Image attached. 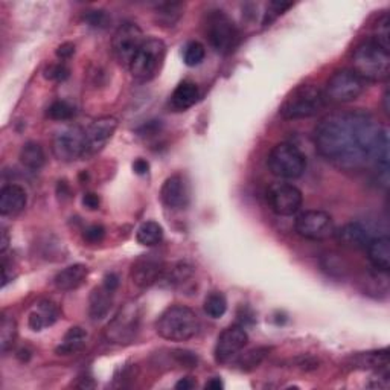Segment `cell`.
Segmentation results:
<instances>
[{
    "mask_svg": "<svg viewBox=\"0 0 390 390\" xmlns=\"http://www.w3.org/2000/svg\"><path fill=\"white\" fill-rule=\"evenodd\" d=\"M386 127L361 110L325 116L314 130L319 154L340 170L360 171L373 166Z\"/></svg>",
    "mask_w": 390,
    "mask_h": 390,
    "instance_id": "cell-1",
    "label": "cell"
},
{
    "mask_svg": "<svg viewBox=\"0 0 390 390\" xmlns=\"http://www.w3.org/2000/svg\"><path fill=\"white\" fill-rule=\"evenodd\" d=\"M156 331L165 340L186 341L200 332V320L189 307L172 305L159 316Z\"/></svg>",
    "mask_w": 390,
    "mask_h": 390,
    "instance_id": "cell-2",
    "label": "cell"
},
{
    "mask_svg": "<svg viewBox=\"0 0 390 390\" xmlns=\"http://www.w3.org/2000/svg\"><path fill=\"white\" fill-rule=\"evenodd\" d=\"M352 67L364 83L386 81L390 74V54L373 40H368L358 44L354 51Z\"/></svg>",
    "mask_w": 390,
    "mask_h": 390,
    "instance_id": "cell-3",
    "label": "cell"
},
{
    "mask_svg": "<svg viewBox=\"0 0 390 390\" xmlns=\"http://www.w3.org/2000/svg\"><path fill=\"white\" fill-rule=\"evenodd\" d=\"M326 106L325 93L313 84H304L294 89L279 108V115L286 121L316 116Z\"/></svg>",
    "mask_w": 390,
    "mask_h": 390,
    "instance_id": "cell-4",
    "label": "cell"
},
{
    "mask_svg": "<svg viewBox=\"0 0 390 390\" xmlns=\"http://www.w3.org/2000/svg\"><path fill=\"white\" fill-rule=\"evenodd\" d=\"M204 31L215 52L221 55L232 54L240 43V31H238L234 20L221 10L208 13Z\"/></svg>",
    "mask_w": 390,
    "mask_h": 390,
    "instance_id": "cell-5",
    "label": "cell"
},
{
    "mask_svg": "<svg viewBox=\"0 0 390 390\" xmlns=\"http://www.w3.org/2000/svg\"><path fill=\"white\" fill-rule=\"evenodd\" d=\"M166 55V46L161 38L148 37L139 47L138 54L130 65V72L134 79L140 83H148L154 79L162 70Z\"/></svg>",
    "mask_w": 390,
    "mask_h": 390,
    "instance_id": "cell-6",
    "label": "cell"
},
{
    "mask_svg": "<svg viewBox=\"0 0 390 390\" xmlns=\"http://www.w3.org/2000/svg\"><path fill=\"white\" fill-rule=\"evenodd\" d=\"M268 170L275 177L294 180L299 179L307 170V157L302 151L289 142H281L270 151L267 159Z\"/></svg>",
    "mask_w": 390,
    "mask_h": 390,
    "instance_id": "cell-7",
    "label": "cell"
},
{
    "mask_svg": "<svg viewBox=\"0 0 390 390\" xmlns=\"http://www.w3.org/2000/svg\"><path fill=\"white\" fill-rule=\"evenodd\" d=\"M140 326V311L136 304H127L108 322L104 330L106 339L113 345H129L136 339Z\"/></svg>",
    "mask_w": 390,
    "mask_h": 390,
    "instance_id": "cell-8",
    "label": "cell"
},
{
    "mask_svg": "<svg viewBox=\"0 0 390 390\" xmlns=\"http://www.w3.org/2000/svg\"><path fill=\"white\" fill-rule=\"evenodd\" d=\"M366 89V83L351 69H341L334 74L326 84L325 98L336 104L355 101Z\"/></svg>",
    "mask_w": 390,
    "mask_h": 390,
    "instance_id": "cell-9",
    "label": "cell"
},
{
    "mask_svg": "<svg viewBox=\"0 0 390 390\" xmlns=\"http://www.w3.org/2000/svg\"><path fill=\"white\" fill-rule=\"evenodd\" d=\"M296 232L311 241H325L336 235V225L330 213L323 211H307L296 220Z\"/></svg>",
    "mask_w": 390,
    "mask_h": 390,
    "instance_id": "cell-10",
    "label": "cell"
},
{
    "mask_svg": "<svg viewBox=\"0 0 390 390\" xmlns=\"http://www.w3.org/2000/svg\"><path fill=\"white\" fill-rule=\"evenodd\" d=\"M52 151L61 162H75L87 156L86 131L79 127H67L61 130L54 138Z\"/></svg>",
    "mask_w": 390,
    "mask_h": 390,
    "instance_id": "cell-11",
    "label": "cell"
},
{
    "mask_svg": "<svg viewBox=\"0 0 390 390\" xmlns=\"http://www.w3.org/2000/svg\"><path fill=\"white\" fill-rule=\"evenodd\" d=\"M145 38L147 37H143L142 29L136 23H124L119 26L113 35V43H111L116 60L122 66L130 67L134 55L138 54Z\"/></svg>",
    "mask_w": 390,
    "mask_h": 390,
    "instance_id": "cell-12",
    "label": "cell"
},
{
    "mask_svg": "<svg viewBox=\"0 0 390 390\" xmlns=\"http://www.w3.org/2000/svg\"><path fill=\"white\" fill-rule=\"evenodd\" d=\"M267 202L270 209L281 217H291L302 208L300 189L290 183H275L267 193Z\"/></svg>",
    "mask_w": 390,
    "mask_h": 390,
    "instance_id": "cell-13",
    "label": "cell"
},
{
    "mask_svg": "<svg viewBox=\"0 0 390 390\" xmlns=\"http://www.w3.org/2000/svg\"><path fill=\"white\" fill-rule=\"evenodd\" d=\"M165 262L159 254H140L131 264V282L139 289H149V286H153L162 279L165 276Z\"/></svg>",
    "mask_w": 390,
    "mask_h": 390,
    "instance_id": "cell-14",
    "label": "cell"
},
{
    "mask_svg": "<svg viewBox=\"0 0 390 390\" xmlns=\"http://www.w3.org/2000/svg\"><path fill=\"white\" fill-rule=\"evenodd\" d=\"M249 341V336L243 326L234 325L222 331L217 345H215V360L218 363H229L240 354Z\"/></svg>",
    "mask_w": 390,
    "mask_h": 390,
    "instance_id": "cell-15",
    "label": "cell"
},
{
    "mask_svg": "<svg viewBox=\"0 0 390 390\" xmlns=\"http://www.w3.org/2000/svg\"><path fill=\"white\" fill-rule=\"evenodd\" d=\"M117 129V119L113 116H102L93 121L86 130L87 139V156L97 154L104 148Z\"/></svg>",
    "mask_w": 390,
    "mask_h": 390,
    "instance_id": "cell-16",
    "label": "cell"
},
{
    "mask_svg": "<svg viewBox=\"0 0 390 390\" xmlns=\"http://www.w3.org/2000/svg\"><path fill=\"white\" fill-rule=\"evenodd\" d=\"M161 200L170 209H181L189 202L188 183L180 174H174L168 177L161 189Z\"/></svg>",
    "mask_w": 390,
    "mask_h": 390,
    "instance_id": "cell-17",
    "label": "cell"
},
{
    "mask_svg": "<svg viewBox=\"0 0 390 390\" xmlns=\"http://www.w3.org/2000/svg\"><path fill=\"white\" fill-rule=\"evenodd\" d=\"M28 197L26 190L20 185H8L0 193V213L5 217L20 213L26 208Z\"/></svg>",
    "mask_w": 390,
    "mask_h": 390,
    "instance_id": "cell-18",
    "label": "cell"
},
{
    "mask_svg": "<svg viewBox=\"0 0 390 390\" xmlns=\"http://www.w3.org/2000/svg\"><path fill=\"white\" fill-rule=\"evenodd\" d=\"M87 276H89V268L84 264H74L58 272L54 284L60 291H74L86 282Z\"/></svg>",
    "mask_w": 390,
    "mask_h": 390,
    "instance_id": "cell-19",
    "label": "cell"
},
{
    "mask_svg": "<svg viewBox=\"0 0 390 390\" xmlns=\"http://www.w3.org/2000/svg\"><path fill=\"white\" fill-rule=\"evenodd\" d=\"M336 236L341 244L352 249H366L372 240L368 229L360 222H349L336 232Z\"/></svg>",
    "mask_w": 390,
    "mask_h": 390,
    "instance_id": "cell-20",
    "label": "cell"
},
{
    "mask_svg": "<svg viewBox=\"0 0 390 390\" xmlns=\"http://www.w3.org/2000/svg\"><path fill=\"white\" fill-rule=\"evenodd\" d=\"M368 258L372 267L381 273H387L390 268V241L389 238H372L368 244Z\"/></svg>",
    "mask_w": 390,
    "mask_h": 390,
    "instance_id": "cell-21",
    "label": "cell"
},
{
    "mask_svg": "<svg viewBox=\"0 0 390 390\" xmlns=\"http://www.w3.org/2000/svg\"><path fill=\"white\" fill-rule=\"evenodd\" d=\"M111 304H113V291L107 290L104 285L97 286L90 294L89 299V314L92 320L98 322L106 319L110 313Z\"/></svg>",
    "mask_w": 390,
    "mask_h": 390,
    "instance_id": "cell-22",
    "label": "cell"
},
{
    "mask_svg": "<svg viewBox=\"0 0 390 390\" xmlns=\"http://www.w3.org/2000/svg\"><path fill=\"white\" fill-rule=\"evenodd\" d=\"M60 309L52 300H42L37 311L29 316V328L33 331H42L46 326H51L58 320Z\"/></svg>",
    "mask_w": 390,
    "mask_h": 390,
    "instance_id": "cell-23",
    "label": "cell"
},
{
    "mask_svg": "<svg viewBox=\"0 0 390 390\" xmlns=\"http://www.w3.org/2000/svg\"><path fill=\"white\" fill-rule=\"evenodd\" d=\"M200 98V89L193 81H181L171 95V106L176 110H188Z\"/></svg>",
    "mask_w": 390,
    "mask_h": 390,
    "instance_id": "cell-24",
    "label": "cell"
},
{
    "mask_svg": "<svg viewBox=\"0 0 390 390\" xmlns=\"http://www.w3.org/2000/svg\"><path fill=\"white\" fill-rule=\"evenodd\" d=\"M20 162L31 171H40L46 163L43 147L37 142H26L20 149Z\"/></svg>",
    "mask_w": 390,
    "mask_h": 390,
    "instance_id": "cell-25",
    "label": "cell"
},
{
    "mask_svg": "<svg viewBox=\"0 0 390 390\" xmlns=\"http://www.w3.org/2000/svg\"><path fill=\"white\" fill-rule=\"evenodd\" d=\"M87 340V332L81 328V326H72V328L66 332V336L63 337L61 343L58 348L55 349V352L58 355H70L78 352L79 349H83Z\"/></svg>",
    "mask_w": 390,
    "mask_h": 390,
    "instance_id": "cell-26",
    "label": "cell"
},
{
    "mask_svg": "<svg viewBox=\"0 0 390 390\" xmlns=\"http://www.w3.org/2000/svg\"><path fill=\"white\" fill-rule=\"evenodd\" d=\"M136 240L145 247H154L163 241V227L156 221H147L140 225L136 232Z\"/></svg>",
    "mask_w": 390,
    "mask_h": 390,
    "instance_id": "cell-27",
    "label": "cell"
},
{
    "mask_svg": "<svg viewBox=\"0 0 390 390\" xmlns=\"http://www.w3.org/2000/svg\"><path fill=\"white\" fill-rule=\"evenodd\" d=\"M204 313L208 314L211 319H220L227 311V299L222 293L213 291L208 294V298L204 299Z\"/></svg>",
    "mask_w": 390,
    "mask_h": 390,
    "instance_id": "cell-28",
    "label": "cell"
},
{
    "mask_svg": "<svg viewBox=\"0 0 390 390\" xmlns=\"http://www.w3.org/2000/svg\"><path fill=\"white\" fill-rule=\"evenodd\" d=\"M15 336H17V323L13 317L3 314L0 320V348L2 352H6L14 343Z\"/></svg>",
    "mask_w": 390,
    "mask_h": 390,
    "instance_id": "cell-29",
    "label": "cell"
},
{
    "mask_svg": "<svg viewBox=\"0 0 390 390\" xmlns=\"http://www.w3.org/2000/svg\"><path fill=\"white\" fill-rule=\"evenodd\" d=\"M357 363L366 369H383L389 366V352L387 349L375 352H366L357 357Z\"/></svg>",
    "mask_w": 390,
    "mask_h": 390,
    "instance_id": "cell-30",
    "label": "cell"
},
{
    "mask_svg": "<svg viewBox=\"0 0 390 390\" xmlns=\"http://www.w3.org/2000/svg\"><path fill=\"white\" fill-rule=\"evenodd\" d=\"M206 58V47L200 42H189L183 47V61L189 67L200 66Z\"/></svg>",
    "mask_w": 390,
    "mask_h": 390,
    "instance_id": "cell-31",
    "label": "cell"
},
{
    "mask_svg": "<svg viewBox=\"0 0 390 390\" xmlns=\"http://www.w3.org/2000/svg\"><path fill=\"white\" fill-rule=\"evenodd\" d=\"M157 20L166 26H174L180 20L183 6L180 3H163L157 8Z\"/></svg>",
    "mask_w": 390,
    "mask_h": 390,
    "instance_id": "cell-32",
    "label": "cell"
},
{
    "mask_svg": "<svg viewBox=\"0 0 390 390\" xmlns=\"http://www.w3.org/2000/svg\"><path fill=\"white\" fill-rule=\"evenodd\" d=\"M193 276H194L193 266H189L188 262H177V264L170 270V273L166 275V279H168L170 285L180 286L183 284H186L189 279H193Z\"/></svg>",
    "mask_w": 390,
    "mask_h": 390,
    "instance_id": "cell-33",
    "label": "cell"
},
{
    "mask_svg": "<svg viewBox=\"0 0 390 390\" xmlns=\"http://www.w3.org/2000/svg\"><path fill=\"white\" fill-rule=\"evenodd\" d=\"M46 115L52 121H70L75 116V107L67 101H55L47 108Z\"/></svg>",
    "mask_w": 390,
    "mask_h": 390,
    "instance_id": "cell-34",
    "label": "cell"
},
{
    "mask_svg": "<svg viewBox=\"0 0 390 390\" xmlns=\"http://www.w3.org/2000/svg\"><path fill=\"white\" fill-rule=\"evenodd\" d=\"M372 40L378 46L383 47V49L389 51V47H390V17H389V14H383L378 19L375 29H373Z\"/></svg>",
    "mask_w": 390,
    "mask_h": 390,
    "instance_id": "cell-35",
    "label": "cell"
},
{
    "mask_svg": "<svg viewBox=\"0 0 390 390\" xmlns=\"http://www.w3.org/2000/svg\"><path fill=\"white\" fill-rule=\"evenodd\" d=\"M268 352L267 348H257V349H252V351L243 354L240 358H238V364L241 366L243 369L245 371H250L258 368L261 364V361L266 358V354Z\"/></svg>",
    "mask_w": 390,
    "mask_h": 390,
    "instance_id": "cell-36",
    "label": "cell"
},
{
    "mask_svg": "<svg viewBox=\"0 0 390 390\" xmlns=\"http://www.w3.org/2000/svg\"><path fill=\"white\" fill-rule=\"evenodd\" d=\"M104 236H106V229L101 225H92L87 227L83 234L84 241H87L89 244H98L104 240Z\"/></svg>",
    "mask_w": 390,
    "mask_h": 390,
    "instance_id": "cell-37",
    "label": "cell"
},
{
    "mask_svg": "<svg viewBox=\"0 0 390 390\" xmlns=\"http://www.w3.org/2000/svg\"><path fill=\"white\" fill-rule=\"evenodd\" d=\"M44 76L47 79H52V81H65L69 78V69L65 65H52L46 69Z\"/></svg>",
    "mask_w": 390,
    "mask_h": 390,
    "instance_id": "cell-38",
    "label": "cell"
},
{
    "mask_svg": "<svg viewBox=\"0 0 390 390\" xmlns=\"http://www.w3.org/2000/svg\"><path fill=\"white\" fill-rule=\"evenodd\" d=\"M84 20L93 28H106L108 23V15L106 11H89L86 14Z\"/></svg>",
    "mask_w": 390,
    "mask_h": 390,
    "instance_id": "cell-39",
    "label": "cell"
},
{
    "mask_svg": "<svg viewBox=\"0 0 390 390\" xmlns=\"http://www.w3.org/2000/svg\"><path fill=\"white\" fill-rule=\"evenodd\" d=\"M174 355H176V358L181 366H186V368H195V366H197V357L193 352L176 351V352H174Z\"/></svg>",
    "mask_w": 390,
    "mask_h": 390,
    "instance_id": "cell-40",
    "label": "cell"
},
{
    "mask_svg": "<svg viewBox=\"0 0 390 390\" xmlns=\"http://www.w3.org/2000/svg\"><path fill=\"white\" fill-rule=\"evenodd\" d=\"M13 279V261H8L6 254H2V286H6Z\"/></svg>",
    "mask_w": 390,
    "mask_h": 390,
    "instance_id": "cell-41",
    "label": "cell"
},
{
    "mask_svg": "<svg viewBox=\"0 0 390 390\" xmlns=\"http://www.w3.org/2000/svg\"><path fill=\"white\" fill-rule=\"evenodd\" d=\"M83 204L84 208H87L89 211H97L101 204V198L95 193H87L83 197Z\"/></svg>",
    "mask_w": 390,
    "mask_h": 390,
    "instance_id": "cell-42",
    "label": "cell"
},
{
    "mask_svg": "<svg viewBox=\"0 0 390 390\" xmlns=\"http://www.w3.org/2000/svg\"><path fill=\"white\" fill-rule=\"evenodd\" d=\"M75 54V44L74 43H65L57 49V57L61 60H67Z\"/></svg>",
    "mask_w": 390,
    "mask_h": 390,
    "instance_id": "cell-43",
    "label": "cell"
},
{
    "mask_svg": "<svg viewBox=\"0 0 390 390\" xmlns=\"http://www.w3.org/2000/svg\"><path fill=\"white\" fill-rule=\"evenodd\" d=\"M133 171L138 174V176H145L149 171V163L145 161V159H136V161L133 162Z\"/></svg>",
    "mask_w": 390,
    "mask_h": 390,
    "instance_id": "cell-44",
    "label": "cell"
},
{
    "mask_svg": "<svg viewBox=\"0 0 390 390\" xmlns=\"http://www.w3.org/2000/svg\"><path fill=\"white\" fill-rule=\"evenodd\" d=\"M102 285H104L107 290L115 293L117 290V286H119V277H117V275L107 273L106 277H104V282H102Z\"/></svg>",
    "mask_w": 390,
    "mask_h": 390,
    "instance_id": "cell-45",
    "label": "cell"
},
{
    "mask_svg": "<svg viewBox=\"0 0 390 390\" xmlns=\"http://www.w3.org/2000/svg\"><path fill=\"white\" fill-rule=\"evenodd\" d=\"M8 245H10V234H8L6 227H2L0 230V254L6 253Z\"/></svg>",
    "mask_w": 390,
    "mask_h": 390,
    "instance_id": "cell-46",
    "label": "cell"
},
{
    "mask_svg": "<svg viewBox=\"0 0 390 390\" xmlns=\"http://www.w3.org/2000/svg\"><path fill=\"white\" fill-rule=\"evenodd\" d=\"M197 386V383L195 381L193 380V378H181L179 383L176 384V389H179V390H190V389H194Z\"/></svg>",
    "mask_w": 390,
    "mask_h": 390,
    "instance_id": "cell-47",
    "label": "cell"
},
{
    "mask_svg": "<svg viewBox=\"0 0 390 390\" xmlns=\"http://www.w3.org/2000/svg\"><path fill=\"white\" fill-rule=\"evenodd\" d=\"M222 387H225V384H222V381L220 378H212L211 381L206 383V389L209 390H221Z\"/></svg>",
    "mask_w": 390,
    "mask_h": 390,
    "instance_id": "cell-48",
    "label": "cell"
},
{
    "mask_svg": "<svg viewBox=\"0 0 390 390\" xmlns=\"http://www.w3.org/2000/svg\"><path fill=\"white\" fill-rule=\"evenodd\" d=\"M384 111H386V115H389V90L384 92Z\"/></svg>",
    "mask_w": 390,
    "mask_h": 390,
    "instance_id": "cell-49",
    "label": "cell"
},
{
    "mask_svg": "<svg viewBox=\"0 0 390 390\" xmlns=\"http://www.w3.org/2000/svg\"><path fill=\"white\" fill-rule=\"evenodd\" d=\"M387 377H389V375H387V373H384V375H380V380H389ZM383 386H384V387H387V386H389V381H386V383H384ZM373 387H381V383H377V384H375V386H373Z\"/></svg>",
    "mask_w": 390,
    "mask_h": 390,
    "instance_id": "cell-50",
    "label": "cell"
}]
</instances>
